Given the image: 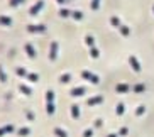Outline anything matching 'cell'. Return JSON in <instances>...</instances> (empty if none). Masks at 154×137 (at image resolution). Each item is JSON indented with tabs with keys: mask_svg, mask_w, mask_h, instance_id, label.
<instances>
[{
	"mask_svg": "<svg viewBox=\"0 0 154 137\" xmlns=\"http://www.w3.org/2000/svg\"><path fill=\"white\" fill-rule=\"evenodd\" d=\"M26 31L31 34H44L46 26L44 24H29V26H26Z\"/></svg>",
	"mask_w": 154,
	"mask_h": 137,
	"instance_id": "cell-1",
	"label": "cell"
},
{
	"mask_svg": "<svg viewBox=\"0 0 154 137\" xmlns=\"http://www.w3.org/2000/svg\"><path fill=\"white\" fill-rule=\"evenodd\" d=\"M82 78H85L86 81H90V83H93V85H97V83L100 81V78L97 76V75H93L91 71H88V69H85V71H82Z\"/></svg>",
	"mask_w": 154,
	"mask_h": 137,
	"instance_id": "cell-2",
	"label": "cell"
},
{
	"mask_svg": "<svg viewBox=\"0 0 154 137\" xmlns=\"http://www.w3.org/2000/svg\"><path fill=\"white\" fill-rule=\"evenodd\" d=\"M42 7H44V0H37L36 4L29 9V15H32V17H34V15H37L42 10Z\"/></svg>",
	"mask_w": 154,
	"mask_h": 137,
	"instance_id": "cell-3",
	"label": "cell"
},
{
	"mask_svg": "<svg viewBox=\"0 0 154 137\" xmlns=\"http://www.w3.org/2000/svg\"><path fill=\"white\" fill-rule=\"evenodd\" d=\"M58 49H59V44L56 41H53V42H51V46H49V59L51 61L58 59Z\"/></svg>",
	"mask_w": 154,
	"mask_h": 137,
	"instance_id": "cell-4",
	"label": "cell"
},
{
	"mask_svg": "<svg viewBox=\"0 0 154 137\" xmlns=\"http://www.w3.org/2000/svg\"><path fill=\"white\" fill-rule=\"evenodd\" d=\"M15 130V125H12V123H7V125H4V127H0V137L7 135V134H12Z\"/></svg>",
	"mask_w": 154,
	"mask_h": 137,
	"instance_id": "cell-5",
	"label": "cell"
},
{
	"mask_svg": "<svg viewBox=\"0 0 154 137\" xmlns=\"http://www.w3.org/2000/svg\"><path fill=\"white\" fill-rule=\"evenodd\" d=\"M129 63H131L132 69H134L136 73H140V64H139V59H137L136 56H129Z\"/></svg>",
	"mask_w": 154,
	"mask_h": 137,
	"instance_id": "cell-6",
	"label": "cell"
},
{
	"mask_svg": "<svg viewBox=\"0 0 154 137\" xmlns=\"http://www.w3.org/2000/svg\"><path fill=\"white\" fill-rule=\"evenodd\" d=\"M24 51H26V54H27L31 59H34V58H36V49H34V46H32L31 42H27V44L24 46Z\"/></svg>",
	"mask_w": 154,
	"mask_h": 137,
	"instance_id": "cell-7",
	"label": "cell"
},
{
	"mask_svg": "<svg viewBox=\"0 0 154 137\" xmlns=\"http://www.w3.org/2000/svg\"><path fill=\"white\" fill-rule=\"evenodd\" d=\"M14 24V19L9 17V15H0V26H4V27H10Z\"/></svg>",
	"mask_w": 154,
	"mask_h": 137,
	"instance_id": "cell-8",
	"label": "cell"
},
{
	"mask_svg": "<svg viewBox=\"0 0 154 137\" xmlns=\"http://www.w3.org/2000/svg\"><path fill=\"white\" fill-rule=\"evenodd\" d=\"M85 91H86L85 87H76V88H71V90H69V95L71 96H83Z\"/></svg>",
	"mask_w": 154,
	"mask_h": 137,
	"instance_id": "cell-9",
	"label": "cell"
},
{
	"mask_svg": "<svg viewBox=\"0 0 154 137\" xmlns=\"http://www.w3.org/2000/svg\"><path fill=\"white\" fill-rule=\"evenodd\" d=\"M102 102H103V98H102V96H91V98H88V100H86V105H98V103H102Z\"/></svg>",
	"mask_w": 154,
	"mask_h": 137,
	"instance_id": "cell-10",
	"label": "cell"
},
{
	"mask_svg": "<svg viewBox=\"0 0 154 137\" xmlns=\"http://www.w3.org/2000/svg\"><path fill=\"white\" fill-rule=\"evenodd\" d=\"M19 91H20V93H24V95H32V88L31 87H27V85H24V83H20V85H19Z\"/></svg>",
	"mask_w": 154,
	"mask_h": 137,
	"instance_id": "cell-11",
	"label": "cell"
},
{
	"mask_svg": "<svg viewBox=\"0 0 154 137\" xmlns=\"http://www.w3.org/2000/svg\"><path fill=\"white\" fill-rule=\"evenodd\" d=\"M15 73H17V76H20V78H27L29 71L26 68H22V66H17V68H15Z\"/></svg>",
	"mask_w": 154,
	"mask_h": 137,
	"instance_id": "cell-12",
	"label": "cell"
},
{
	"mask_svg": "<svg viewBox=\"0 0 154 137\" xmlns=\"http://www.w3.org/2000/svg\"><path fill=\"white\" fill-rule=\"evenodd\" d=\"M71 117L73 119H80V107L78 105H71Z\"/></svg>",
	"mask_w": 154,
	"mask_h": 137,
	"instance_id": "cell-13",
	"label": "cell"
},
{
	"mask_svg": "<svg viewBox=\"0 0 154 137\" xmlns=\"http://www.w3.org/2000/svg\"><path fill=\"white\" fill-rule=\"evenodd\" d=\"M54 98H56L54 91H53V90H48V93H46V100H48V103H54Z\"/></svg>",
	"mask_w": 154,
	"mask_h": 137,
	"instance_id": "cell-14",
	"label": "cell"
},
{
	"mask_svg": "<svg viewBox=\"0 0 154 137\" xmlns=\"http://www.w3.org/2000/svg\"><path fill=\"white\" fill-rule=\"evenodd\" d=\"M7 80H9V76H7V73H5L4 66L0 64V83H7Z\"/></svg>",
	"mask_w": 154,
	"mask_h": 137,
	"instance_id": "cell-15",
	"label": "cell"
},
{
	"mask_svg": "<svg viewBox=\"0 0 154 137\" xmlns=\"http://www.w3.org/2000/svg\"><path fill=\"white\" fill-rule=\"evenodd\" d=\"M53 132H54V135H58V137H68V132H64L61 127H54Z\"/></svg>",
	"mask_w": 154,
	"mask_h": 137,
	"instance_id": "cell-16",
	"label": "cell"
},
{
	"mask_svg": "<svg viewBox=\"0 0 154 137\" xmlns=\"http://www.w3.org/2000/svg\"><path fill=\"white\" fill-rule=\"evenodd\" d=\"M59 15H61L63 19H68V17H71V15H73V12L69 9H61V10H59Z\"/></svg>",
	"mask_w": 154,
	"mask_h": 137,
	"instance_id": "cell-17",
	"label": "cell"
},
{
	"mask_svg": "<svg viewBox=\"0 0 154 137\" xmlns=\"http://www.w3.org/2000/svg\"><path fill=\"white\" fill-rule=\"evenodd\" d=\"M117 93H125V91H129V85H125V83H120V85H117Z\"/></svg>",
	"mask_w": 154,
	"mask_h": 137,
	"instance_id": "cell-18",
	"label": "cell"
},
{
	"mask_svg": "<svg viewBox=\"0 0 154 137\" xmlns=\"http://www.w3.org/2000/svg\"><path fill=\"white\" fill-rule=\"evenodd\" d=\"M17 134L20 137H26V135H29V134H31V129H29V127H20L17 130Z\"/></svg>",
	"mask_w": 154,
	"mask_h": 137,
	"instance_id": "cell-19",
	"label": "cell"
},
{
	"mask_svg": "<svg viewBox=\"0 0 154 137\" xmlns=\"http://www.w3.org/2000/svg\"><path fill=\"white\" fill-rule=\"evenodd\" d=\"M85 42H86V46H88L90 49H91V47H95V39H93L91 36H86L85 37Z\"/></svg>",
	"mask_w": 154,
	"mask_h": 137,
	"instance_id": "cell-20",
	"label": "cell"
},
{
	"mask_svg": "<svg viewBox=\"0 0 154 137\" xmlns=\"http://www.w3.org/2000/svg\"><path fill=\"white\" fill-rule=\"evenodd\" d=\"M59 81H61V83H68V81H71V75H69V73H63L61 76H59Z\"/></svg>",
	"mask_w": 154,
	"mask_h": 137,
	"instance_id": "cell-21",
	"label": "cell"
},
{
	"mask_svg": "<svg viewBox=\"0 0 154 137\" xmlns=\"http://www.w3.org/2000/svg\"><path fill=\"white\" fill-rule=\"evenodd\" d=\"M46 112H48V115H53L56 112V105L54 103H48L46 105Z\"/></svg>",
	"mask_w": 154,
	"mask_h": 137,
	"instance_id": "cell-22",
	"label": "cell"
},
{
	"mask_svg": "<svg viewBox=\"0 0 154 137\" xmlns=\"http://www.w3.org/2000/svg\"><path fill=\"white\" fill-rule=\"evenodd\" d=\"M27 80L31 83H36V81H39V75H37V73H29L27 75Z\"/></svg>",
	"mask_w": 154,
	"mask_h": 137,
	"instance_id": "cell-23",
	"label": "cell"
},
{
	"mask_svg": "<svg viewBox=\"0 0 154 137\" xmlns=\"http://www.w3.org/2000/svg\"><path fill=\"white\" fill-rule=\"evenodd\" d=\"M71 17L75 19V20H82V19H83V12H82V10H75Z\"/></svg>",
	"mask_w": 154,
	"mask_h": 137,
	"instance_id": "cell-24",
	"label": "cell"
},
{
	"mask_svg": "<svg viewBox=\"0 0 154 137\" xmlns=\"http://www.w3.org/2000/svg\"><path fill=\"white\" fill-rule=\"evenodd\" d=\"M90 56L93 58V59H98V56H100V51L97 49V47H91V49H90Z\"/></svg>",
	"mask_w": 154,
	"mask_h": 137,
	"instance_id": "cell-25",
	"label": "cell"
},
{
	"mask_svg": "<svg viewBox=\"0 0 154 137\" xmlns=\"http://www.w3.org/2000/svg\"><path fill=\"white\" fill-rule=\"evenodd\" d=\"M124 112H125V107H124V103H117V108H115V114H117V115H122Z\"/></svg>",
	"mask_w": 154,
	"mask_h": 137,
	"instance_id": "cell-26",
	"label": "cell"
},
{
	"mask_svg": "<svg viewBox=\"0 0 154 137\" xmlns=\"http://www.w3.org/2000/svg\"><path fill=\"white\" fill-rule=\"evenodd\" d=\"M26 0H9V5L10 7H19V5H22Z\"/></svg>",
	"mask_w": 154,
	"mask_h": 137,
	"instance_id": "cell-27",
	"label": "cell"
},
{
	"mask_svg": "<svg viewBox=\"0 0 154 137\" xmlns=\"http://www.w3.org/2000/svg\"><path fill=\"white\" fill-rule=\"evenodd\" d=\"M119 31L122 32V36H129V34H131V31H129V27H127V26H120V27H119Z\"/></svg>",
	"mask_w": 154,
	"mask_h": 137,
	"instance_id": "cell-28",
	"label": "cell"
},
{
	"mask_svg": "<svg viewBox=\"0 0 154 137\" xmlns=\"http://www.w3.org/2000/svg\"><path fill=\"white\" fill-rule=\"evenodd\" d=\"M144 90H146V85H142V83H139V85L134 87V91H136V93H140V91H144Z\"/></svg>",
	"mask_w": 154,
	"mask_h": 137,
	"instance_id": "cell-29",
	"label": "cell"
},
{
	"mask_svg": "<svg viewBox=\"0 0 154 137\" xmlns=\"http://www.w3.org/2000/svg\"><path fill=\"white\" fill-rule=\"evenodd\" d=\"M110 24H112V26H115V27H120V26H122V24H120V20H119V17H112V19H110Z\"/></svg>",
	"mask_w": 154,
	"mask_h": 137,
	"instance_id": "cell-30",
	"label": "cell"
},
{
	"mask_svg": "<svg viewBox=\"0 0 154 137\" xmlns=\"http://www.w3.org/2000/svg\"><path fill=\"white\" fill-rule=\"evenodd\" d=\"M93 10H98V7H100V0H91V5H90Z\"/></svg>",
	"mask_w": 154,
	"mask_h": 137,
	"instance_id": "cell-31",
	"label": "cell"
},
{
	"mask_svg": "<svg viewBox=\"0 0 154 137\" xmlns=\"http://www.w3.org/2000/svg\"><path fill=\"white\" fill-rule=\"evenodd\" d=\"M144 112H146V107L144 105H140V107H137V108H136V115H142Z\"/></svg>",
	"mask_w": 154,
	"mask_h": 137,
	"instance_id": "cell-32",
	"label": "cell"
},
{
	"mask_svg": "<svg viewBox=\"0 0 154 137\" xmlns=\"http://www.w3.org/2000/svg\"><path fill=\"white\" fill-rule=\"evenodd\" d=\"M91 135H93V129H86L83 132V137H91Z\"/></svg>",
	"mask_w": 154,
	"mask_h": 137,
	"instance_id": "cell-33",
	"label": "cell"
},
{
	"mask_svg": "<svg viewBox=\"0 0 154 137\" xmlns=\"http://www.w3.org/2000/svg\"><path fill=\"white\" fill-rule=\"evenodd\" d=\"M119 134H120V135H127V134H129V129H127V127H122L120 130H119Z\"/></svg>",
	"mask_w": 154,
	"mask_h": 137,
	"instance_id": "cell-34",
	"label": "cell"
},
{
	"mask_svg": "<svg viewBox=\"0 0 154 137\" xmlns=\"http://www.w3.org/2000/svg\"><path fill=\"white\" fill-rule=\"evenodd\" d=\"M26 119L34 120V112H26Z\"/></svg>",
	"mask_w": 154,
	"mask_h": 137,
	"instance_id": "cell-35",
	"label": "cell"
},
{
	"mask_svg": "<svg viewBox=\"0 0 154 137\" xmlns=\"http://www.w3.org/2000/svg\"><path fill=\"white\" fill-rule=\"evenodd\" d=\"M102 123H103V122H102V120H95V127H102Z\"/></svg>",
	"mask_w": 154,
	"mask_h": 137,
	"instance_id": "cell-36",
	"label": "cell"
},
{
	"mask_svg": "<svg viewBox=\"0 0 154 137\" xmlns=\"http://www.w3.org/2000/svg\"><path fill=\"white\" fill-rule=\"evenodd\" d=\"M56 2H58V4H61V5H63V4H66L68 0H56Z\"/></svg>",
	"mask_w": 154,
	"mask_h": 137,
	"instance_id": "cell-37",
	"label": "cell"
},
{
	"mask_svg": "<svg viewBox=\"0 0 154 137\" xmlns=\"http://www.w3.org/2000/svg\"><path fill=\"white\" fill-rule=\"evenodd\" d=\"M107 137H117V135H115V134H109Z\"/></svg>",
	"mask_w": 154,
	"mask_h": 137,
	"instance_id": "cell-38",
	"label": "cell"
},
{
	"mask_svg": "<svg viewBox=\"0 0 154 137\" xmlns=\"http://www.w3.org/2000/svg\"><path fill=\"white\" fill-rule=\"evenodd\" d=\"M152 10H154V5H152Z\"/></svg>",
	"mask_w": 154,
	"mask_h": 137,
	"instance_id": "cell-39",
	"label": "cell"
}]
</instances>
